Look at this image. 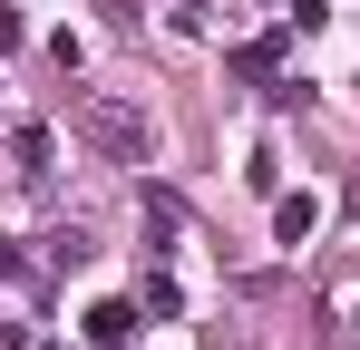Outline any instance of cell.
<instances>
[{
	"label": "cell",
	"instance_id": "6da1fadb",
	"mask_svg": "<svg viewBox=\"0 0 360 350\" xmlns=\"http://www.w3.org/2000/svg\"><path fill=\"white\" fill-rule=\"evenodd\" d=\"M78 136H98L108 156H127V166H146L156 156V127L136 108H117V98H78Z\"/></svg>",
	"mask_w": 360,
	"mask_h": 350
},
{
	"label": "cell",
	"instance_id": "ba28073f",
	"mask_svg": "<svg viewBox=\"0 0 360 350\" xmlns=\"http://www.w3.org/2000/svg\"><path fill=\"white\" fill-rule=\"evenodd\" d=\"M10 273H20V253H10V243H0V283H10Z\"/></svg>",
	"mask_w": 360,
	"mask_h": 350
},
{
	"label": "cell",
	"instance_id": "277c9868",
	"mask_svg": "<svg viewBox=\"0 0 360 350\" xmlns=\"http://www.w3.org/2000/svg\"><path fill=\"white\" fill-rule=\"evenodd\" d=\"M49 156H59V136L49 127H20V175H49Z\"/></svg>",
	"mask_w": 360,
	"mask_h": 350
},
{
	"label": "cell",
	"instance_id": "3957f363",
	"mask_svg": "<svg viewBox=\"0 0 360 350\" xmlns=\"http://www.w3.org/2000/svg\"><path fill=\"white\" fill-rule=\"evenodd\" d=\"M127 331H136V302H98V311H88V341L98 350H117Z\"/></svg>",
	"mask_w": 360,
	"mask_h": 350
},
{
	"label": "cell",
	"instance_id": "5b68a950",
	"mask_svg": "<svg viewBox=\"0 0 360 350\" xmlns=\"http://www.w3.org/2000/svg\"><path fill=\"white\" fill-rule=\"evenodd\" d=\"M273 58H283V39H243V49H234V78H273Z\"/></svg>",
	"mask_w": 360,
	"mask_h": 350
},
{
	"label": "cell",
	"instance_id": "52a82bcc",
	"mask_svg": "<svg viewBox=\"0 0 360 350\" xmlns=\"http://www.w3.org/2000/svg\"><path fill=\"white\" fill-rule=\"evenodd\" d=\"M10 39H20V10H10V0H0V49H10Z\"/></svg>",
	"mask_w": 360,
	"mask_h": 350
},
{
	"label": "cell",
	"instance_id": "7a4b0ae2",
	"mask_svg": "<svg viewBox=\"0 0 360 350\" xmlns=\"http://www.w3.org/2000/svg\"><path fill=\"white\" fill-rule=\"evenodd\" d=\"M273 233H283V243H311V233H321V195H311V185L283 195V205H273Z\"/></svg>",
	"mask_w": 360,
	"mask_h": 350
},
{
	"label": "cell",
	"instance_id": "8992f818",
	"mask_svg": "<svg viewBox=\"0 0 360 350\" xmlns=\"http://www.w3.org/2000/svg\"><path fill=\"white\" fill-rule=\"evenodd\" d=\"M283 20H292L302 39H311V30H321V20H331V0H283Z\"/></svg>",
	"mask_w": 360,
	"mask_h": 350
}]
</instances>
